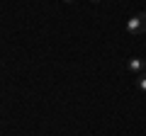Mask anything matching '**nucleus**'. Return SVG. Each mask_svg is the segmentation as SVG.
<instances>
[{"label":"nucleus","instance_id":"nucleus-1","mask_svg":"<svg viewBox=\"0 0 146 136\" xmlns=\"http://www.w3.org/2000/svg\"><path fill=\"white\" fill-rule=\"evenodd\" d=\"M127 32H129L131 37H139V34H141V22H139V15H134V17H129V20H127Z\"/></svg>","mask_w":146,"mask_h":136},{"label":"nucleus","instance_id":"nucleus-4","mask_svg":"<svg viewBox=\"0 0 146 136\" xmlns=\"http://www.w3.org/2000/svg\"><path fill=\"white\" fill-rule=\"evenodd\" d=\"M139 22H141V32H146V12L139 15Z\"/></svg>","mask_w":146,"mask_h":136},{"label":"nucleus","instance_id":"nucleus-6","mask_svg":"<svg viewBox=\"0 0 146 136\" xmlns=\"http://www.w3.org/2000/svg\"><path fill=\"white\" fill-rule=\"evenodd\" d=\"M93 3H100V0H93Z\"/></svg>","mask_w":146,"mask_h":136},{"label":"nucleus","instance_id":"nucleus-2","mask_svg":"<svg viewBox=\"0 0 146 136\" xmlns=\"http://www.w3.org/2000/svg\"><path fill=\"white\" fill-rule=\"evenodd\" d=\"M144 66H146V61H141V58H129V63H127V68H129L131 73H136V75L144 71Z\"/></svg>","mask_w":146,"mask_h":136},{"label":"nucleus","instance_id":"nucleus-5","mask_svg":"<svg viewBox=\"0 0 146 136\" xmlns=\"http://www.w3.org/2000/svg\"><path fill=\"white\" fill-rule=\"evenodd\" d=\"M63 3H73V0H63Z\"/></svg>","mask_w":146,"mask_h":136},{"label":"nucleus","instance_id":"nucleus-3","mask_svg":"<svg viewBox=\"0 0 146 136\" xmlns=\"http://www.w3.org/2000/svg\"><path fill=\"white\" fill-rule=\"evenodd\" d=\"M136 88H139L141 92H146V73H139V78H136Z\"/></svg>","mask_w":146,"mask_h":136}]
</instances>
